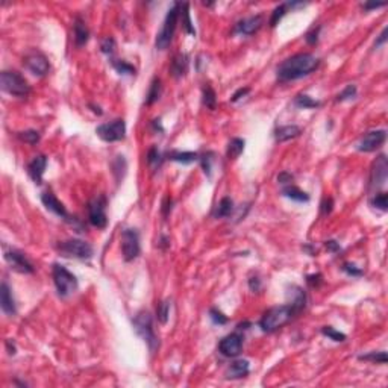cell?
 I'll list each match as a JSON object with an SVG mask.
<instances>
[{"label":"cell","mask_w":388,"mask_h":388,"mask_svg":"<svg viewBox=\"0 0 388 388\" xmlns=\"http://www.w3.org/2000/svg\"><path fill=\"white\" fill-rule=\"evenodd\" d=\"M320 65V59L313 53H297L291 58L282 61L276 68V76L279 82L297 81L311 74Z\"/></svg>","instance_id":"cell-1"},{"label":"cell","mask_w":388,"mask_h":388,"mask_svg":"<svg viewBox=\"0 0 388 388\" xmlns=\"http://www.w3.org/2000/svg\"><path fill=\"white\" fill-rule=\"evenodd\" d=\"M297 314H300V311L293 306L291 303L287 305H279V306H273L267 309L264 313V316L259 320V328L270 334V332H275L279 328H282L284 325H287L288 322H291Z\"/></svg>","instance_id":"cell-2"},{"label":"cell","mask_w":388,"mask_h":388,"mask_svg":"<svg viewBox=\"0 0 388 388\" xmlns=\"http://www.w3.org/2000/svg\"><path fill=\"white\" fill-rule=\"evenodd\" d=\"M181 5L182 3H175L169 11H167V15H166V20H164V24L160 30V33L157 35V41H155V46H157L158 50H166L173 36H175V32H176V26H178V20L181 17Z\"/></svg>","instance_id":"cell-3"},{"label":"cell","mask_w":388,"mask_h":388,"mask_svg":"<svg viewBox=\"0 0 388 388\" xmlns=\"http://www.w3.org/2000/svg\"><path fill=\"white\" fill-rule=\"evenodd\" d=\"M134 329L135 332L143 338V341L149 346L150 352H155L157 349L160 347V340L157 337V334H155V329H153V320H152V316L150 313L147 311H140L134 320Z\"/></svg>","instance_id":"cell-4"},{"label":"cell","mask_w":388,"mask_h":388,"mask_svg":"<svg viewBox=\"0 0 388 388\" xmlns=\"http://www.w3.org/2000/svg\"><path fill=\"white\" fill-rule=\"evenodd\" d=\"M52 278H53L58 296L62 297V299H65V297L71 296L73 293H76L77 287H79L76 276L71 273V271H68L64 265H61V264H53V267H52Z\"/></svg>","instance_id":"cell-5"},{"label":"cell","mask_w":388,"mask_h":388,"mask_svg":"<svg viewBox=\"0 0 388 388\" xmlns=\"http://www.w3.org/2000/svg\"><path fill=\"white\" fill-rule=\"evenodd\" d=\"M0 85H2V90L14 97H26L30 93V87L27 84V81L24 77L17 73V71H11V70H5L0 74Z\"/></svg>","instance_id":"cell-6"},{"label":"cell","mask_w":388,"mask_h":388,"mask_svg":"<svg viewBox=\"0 0 388 388\" xmlns=\"http://www.w3.org/2000/svg\"><path fill=\"white\" fill-rule=\"evenodd\" d=\"M58 252L65 258H76V259H90L93 256V246L84 240L70 238L61 241L56 246Z\"/></svg>","instance_id":"cell-7"},{"label":"cell","mask_w":388,"mask_h":388,"mask_svg":"<svg viewBox=\"0 0 388 388\" xmlns=\"http://www.w3.org/2000/svg\"><path fill=\"white\" fill-rule=\"evenodd\" d=\"M96 134L105 143L122 141L126 137V123L123 119H115L109 123H103V125L97 126Z\"/></svg>","instance_id":"cell-8"},{"label":"cell","mask_w":388,"mask_h":388,"mask_svg":"<svg viewBox=\"0 0 388 388\" xmlns=\"http://www.w3.org/2000/svg\"><path fill=\"white\" fill-rule=\"evenodd\" d=\"M140 234L137 229H125L122 232V253L125 261H134L140 255Z\"/></svg>","instance_id":"cell-9"},{"label":"cell","mask_w":388,"mask_h":388,"mask_svg":"<svg viewBox=\"0 0 388 388\" xmlns=\"http://www.w3.org/2000/svg\"><path fill=\"white\" fill-rule=\"evenodd\" d=\"M88 220L94 227L103 229L108 224L106 217V197L97 196L88 203Z\"/></svg>","instance_id":"cell-10"},{"label":"cell","mask_w":388,"mask_h":388,"mask_svg":"<svg viewBox=\"0 0 388 388\" xmlns=\"http://www.w3.org/2000/svg\"><path fill=\"white\" fill-rule=\"evenodd\" d=\"M23 64L32 74H35L38 77L46 76L50 70V64H49L47 56L41 52H36V50L27 53L23 59Z\"/></svg>","instance_id":"cell-11"},{"label":"cell","mask_w":388,"mask_h":388,"mask_svg":"<svg viewBox=\"0 0 388 388\" xmlns=\"http://www.w3.org/2000/svg\"><path fill=\"white\" fill-rule=\"evenodd\" d=\"M243 335L238 332H232L221 338L218 343V352L226 358H235L243 352Z\"/></svg>","instance_id":"cell-12"},{"label":"cell","mask_w":388,"mask_h":388,"mask_svg":"<svg viewBox=\"0 0 388 388\" xmlns=\"http://www.w3.org/2000/svg\"><path fill=\"white\" fill-rule=\"evenodd\" d=\"M5 259L6 262L11 265V268H14L15 271H18V273H23V275H32L35 268L32 265V262L26 258L24 253L15 250V249H11V250H5Z\"/></svg>","instance_id":"cell-13"},{"label":"cell","mask_w":388,"mask_h":388,"mask_svg":"<svg viewBox=\"0 0 388 388\" xmlns=\"http://www.w3.org/2000/svg\"><path fill=\"white\" fill-rule=\"evenodd\" d=\"M388 176V161L385 155H379L375 160L373 167H372V175H370V188L379 190L381 187L385 185Z\"/></svg>","instance_id":"cell-14"},{"label":"cell","mask_w":388,"mask_h":388,"mask_svg":"<svg viewBox=\"0 0 388 388\" xmlns=\"http://www.w3.org/2000/svg\"><path fill=\"white\" fill-rule=\"evenodd\" d=\"M387 140V131L385 129H378V131H370L367 132L358 143L357 149L360 152H375L376 149H379Z\"/></svg>","instance_id":"cell-15"},{"label":"cell","mask_w":388,"mask_h":388,"mask_svg":"<svg viewBox=\"0 0 388 388\" xmlns=\"http://www.w3.org/2000/svg\"><path fill=\"white\" fill-rule=\"evenodd\" d=\"M264 24V17L262 15H252V17H246L243 20H240L235 27H234V33H240V35H253L255 32H258L261 29V26Z\"/></svg>","instance_id":"cell-16"},{"label":"cell","mask_w":388,"mask_h":388,"mask_svg":"<svg viewBox=\"0 0 388 388\" xmlns=\"http://www.w3.org/2000/svg\"><path fill=\"white\" fill-rule=\"evenodd\" d=\"M41 202H43V205L46 206V209H49L50 212L56 214L58 217H61V218H64V220H70V218H71V217L68 215V212H67L64 203L56 199V196H55L52 191H46V193L41 194Z\"/></svg>","instance_id":"cell-17"},{"label":"cell","mask_w":388,"mask_h":388,"mask_svg":"<svg viewBox=\"0 0 388 388\" xmlns=\"http://www.w3.org/2000/svg\"><path fill=\"white\" fill-rule=\"evenodd\" d=\"M46 167H47V158L44 157V155H36V157L29 163L27 173L36 185H40L43 182Z\"/></svg>","instance_id":"cell-18"},{"label":"cell","mask_w":388,"mask_h":388,"mask_svg":"<svg viewBox=\"0 0 388 388\" xmlns=\"http://www.w3.org/2000/svg\"><path fill=\"white\" fill-rule=\"evenodd\" d=\"M0 306H2V311L9 317H14L17 314L15 300L6 282H2V285H0Z\"/></svg>","instance_id":"cell-19"},{"label":"cell","mask_w":388,"mask_h":388,"mask_svg":"<svg viewBox=\"0 0 388 388\" xmlns=\"http://www.w3.org/2000/svg\"><path fill=\"white\" fill-rule=\"evenodd\" d=\"M249 370H250V366H249L247 360H235L234 363H230L224 376H226V379H241L249 375Z\"/></svg>","instance_id":"cell-20"},{"label":"cell","mask_w":388,"mask_h":388,"mask_svg":"<svg viewBox=\"0 0 388 388\" xmlns=\"http://www.w3.org/2000/svg\"><path fill=\"white\" fill-rule=\"evenodd\" d=\"M73 33H74V43L77 47H82L88 43L90 30L85 24V21L81 17H76L73 23Z\"/></svg>","instance_id":"cell-21"},{"label":"cell","mask_w":388,"mask_h":388,"mask_svg":"<svg viewBox=\"0 0 388 388\" xmlns=\"http://www.w3.org/2000/svg\"><path fill=\"white\" fill-rule=\"evenodd\" d=\"M188 65H190V59H188V55L185 53H178L173 61H172V67H170V71L173 74V77H176V79H181V77H184L188 71Z\"/></svg>","instance_id":"cell-22"},{"label":"cell","mask_w":388,"mask_h":388,"mask_svg":"<svg viewBox=\"0 0 388 388\" xmlns=\"http://www.w3.org/2000/svg\"><path fill=\"white\" fill-rule=\"evenodd\" d=\"M300 134H302V128H300V126L287 125V126H279V128L275 131V138H276V141L284 143V141L297 138Z\"/></svg>","instance_id":"cell-23"},{"label":"cell","mask_w":388,"mask_h":388,"mask_svg":"<svg viewBox=\"0 0 388 388\" xmlns=\"http://www.w3.org/2000/svg\"><path fill=\"white\" fill-rule=\"evenodd\" d=\"M299 6H303V3H300V2H287V3H281L279 6H276L275 9H273V12H271V17H270V26L271 27H275L282 18H284V15L287 14V11L291 8H299Z\"/></svg>","instance_id":"cell-24"},{"label":"cell","mask_w":388,"mask_h":388,"mask_svg":"<svg viewBox=\"0 0 388 388\" xmlns=\"http://www.w3.org/2000/svg\"><path fill=\"white\" fill-rule=\"evenodd\" d=\"M167 157L170 161L181 163V164H191L194 161H199L200 155L196 152H179V150H172L167 153Z\"/></svg>","instance_id":"cell-25"},{"label":"cell","mask_w":388,"mask_h":388,"mask_svg":"<svg viewBox=\"0 0 388 388\" xmlns=\"http://www.w3.org/2000/svg\"><path fill=\"white\" fill-rule=\"evenodd\" d=\"M161 93H163V85H161V79L160 77H153V81L150 84V88L147 91V96H146V105L150 106L153 105L157 100H160L161 97Z\"/></svg>","instance_id":"cell-26"},{"label":"cell","mask_w":388,"mask_h":388,"mask_svg":"<svg viewBox=\"0 0 388 388\" xmlns=\"http://www.w3.org/2000/svg\"><path fill=\"white\" fill-rule=\"evenodd\" d=\"M282 194H284L285 197H288V199H291V200H294V202H300V203L309 202V194L305 193V191H302L300 188H297V187H294V185L285 187V188L282 190Z\"/></svg>","instance_id":"cell-27"},{"label":"cell","mask_w":388,"mask_h":388,"mask_svg":"<svg viewBox=\"0 0 388 388\" xmlns=\"http://www.w3.org/2000/svg\"><path fill=\"white\" fill-rule=\"evenodd\" d=\"M232 211H234V200H232L230 197H223L218 205L215 206L214 209V217L215 218H224V217H229L232 214Z\"/></svg>","instance_id":"cell-28"},{"label":"cell","mask_w":388,"mask_h":388,"mask_svg":"<svg viewBox=\"0 0 388 388\" xmlns=\"http://www.w3.org/2000/svg\"><path fill=\"white\" fill-rule=\"evenodd\" d=\"M244 140L241 138H232L227 144V150H226V157L229 160H237L240 155L244 150Z\"/></svg>","instance_id":"cell-29"},{"label":"cell","mask_w":388,"mask_h":388,"mask_svg":"<svg viewBox=\"0 0 388 388\" xmlns=\"http://www.w3.org/2000/svg\"><path fill=\"white\" fill-rule=\"evenodd\" d=\"M202 102H203V105H205L208 109H215L217 97H215L214 88H212L209 84H206V85L202 88Z\"/></svg>","instance_id":"cell-30"},{"label":"cell","mask_w":388,"mask_h":388,"mask_svg":"<svg viewBox=\"0 0 388 388\" xmlns=\"http://www.w3.org/2000/svg\"><path fill=\"white\" fill-rule=\"evenodd\" d=\"M181 17H182V24H184L185 32L190 33V35H196V29H194L191 17H190V5L188 3L181 5Z\"/></svg>","instance_id":"cell-31"},{"label":"cell","mask_w":388,"mask_h":388,"mask_svg":"<svg viewBox=\"0 0 388 388\" xmlns=\"http://www.w3.org/2000/svg\"><path fill=\"white\" fill-rule=\"evenodd\" d=\"M294 105L302 109H313V108H319L322 103L319 100H314L313 97H309L308 94H299L294 99Z\"/></svg>","instance_id":"cell-32"},{"label":"cell","mask_w":388,"mask_h":388,"mask_svg":"<svg viewBox=\"0 0 388 388\" xmlns=\"http://www.w3.org/2000/svg\"><path fill=\"white\" fill-rule=\"evenodd\" d=\"M170 306H172L170 300H163V302L158 303V306H157V319H158L160 323H163V325L167 323L169 314H170Z\"/></svg>","instance_id":"cell-33"},{"label":"cell","mask_w":388,"mask_h":388,"mask_svg":"<svg viewBox=\"0 0 388 388\" xmlns=\"http://www.w3.org/2000/svg\"><path fill=\"white\" fill-rule=\"evenodd\" d=\"M18 140H21L23 143H27L30 146H35L38 141H40L41 135L38 131H33V129H27V131H23V132H18L17 134Z\"/></svg>","instance_id":"cell-34"},{"label":"cell","mask_w":388,"mask_h":388,"mask_svg":"<svg viewBox=\"0 0 388 388\" xmlns=\"http://www.w3.org/2000/svg\"><path fill=\"white\" fill-rule=\"evenodd\" d=\"M112 67L115 68L119 74H135V67L126 61H120V59H112L111 61Z\"/></svg>","instance_id":"cell-35"},{"label":"cell","mask_w":388,"mask_h":388,"mask_svg":"<svg viewBox=\"0 0 388 388\" xmlns=\"http://www.w3.org/2000/svg\"><path fill=\"white\" fill-rule=\"evenodd\" d=\"M322 334L326 335L329 340H332V341H335V343H343V341L346 340V334L337 331V329L332 328V326H323V328H322Z\"/></svg>","instance_id":"cell-36"},{"label":"cell","mask_w":388,"mask_h":388,"mask_svg":"<svg viewBox=\"0 0 388 388\" xmlns=\"http://www.w3.org/2000/svg\"><path fill=\"white\" fill-rule=\"evenodd\" d=\"M370 205L376 209L381 211H387L388 208V197H387V193H378L375 194V197L370 200Z\"/></svg>","instance_id":"cell-37"},{"label":"cell","mask_w":388,"mask_h":388,"mask_svg":"<svg viewBox=\"0 0 388 388\" xmlns=\"http://www.w3.org/2000/svg\"><path fill=\"white\" fill-rule=\"evenodd\" d=\"M161 161H163V157H161L158 147H150L149 152H147V163H149V166L160 167Z\"/></svg>","instance_id":"cell-38"},{"label":"cell","mask_w":388,"mask_h":388,"mask_svg":"<svg viewBox=\"0 0 388 388\" xmlns=\"http://www.w3.org/2000/svg\"><path fill=\"white\" fill-rule=\"evenodd\" d=\"M358 358L361 361H372V363H379V364H385L388 360L385 352H372L369 355H360Z\"/></svg>","instance_id":"cell-39"},{"label":"cell","mask_w":388,"mask_h":388,"mask_svg":"<svg viewBox=\"0 0 388 388\" xmlns=\"http://www.w3.org/2000/svg\"><path fill=\"white\" fill-rule=\"evenodd\" d=\"M357 87L355 85H347L338 96H337V102H346V100H351V99H355L357 97Z\"/></svg>","instance_id":"cell-40"},{"label":"cell","mask_w":388,"mask_h":388,"mask_svg":"<svg viewBox=\"0 0 388 388\" xmlns=\"http://www.w3.org/2000/svg\"><path fill=\"white\" fill-rule=\"evenodd\" d=\"M214 157V153L212 152H206V153H203L202 157L199 158V161L202 163V167H203V172H205V175L209 178L211 176V169H212V158Z\"/></svg>","instance_id":"cell-41"},{"label":"cell","mask_w":388,"mask_h":388,"mask_svg":"<svg viewBox=\"0 0 388 388\" xmlns=\"http://www.w3.org/2000/svg\"><path fill=\"white\" fill-rule=\"evenodd\" d=\"M341 270L346 271V273H347L349 276H352V278H360V276H363V273H364V271H363L360 267H357V265L352 264V262H344L343 267H341Z\"/></svg>","instance_id":"cell-42"},{"label":"cell","mask_w":388,"mask_h":388,"mask_svg":"<svg viewBox=\"0 0 388 388\" xmlns=\"http://www.w3.org/2000/svg\"><path fill=\"white\" fill-rule=\"evenodd\" d=\"M209 319L212 320L214 325H226L229 322V319L221 311H218L217 308H211L209 309Z\"/></svg>","instance_id":"cell-43"},{"label":"cell","mask_w":388,"mask_h":388,"mask_svg":"<svg viewBox=\"0 0 388 388\" xmlns=\"http://www.w3.org/2000/svg\"><path fill=\"white\" fill-rule=\"evenodd\" d=\"M100 50L105 53V55H112L114 50H115V40L112 36H106L102 40L100 43Z\"/></svg>","instance_id":"cell-44"},{"label":"cell","mask_w":388,"mask_h":388,"mask_svg":"<svg viewBox=\"0 0 388 388\" xmlns=\"http://www.w3.org/2000/svg\"><path fill=\"white\" fill-rule=\"evenodd\" d=\"M306 284L311 288H319L323 284V276L322 273H314V275H308L306 276Z\"/></svg>","instance_id":"cell-45"},{"label":"cell","mask_w":388,"mask_h":388,"mask_svg":"<svg viewBox=\"0 0 388 388\" xmlns=\"http://www.w3.org/2000/svg\"><path fill=\"white\" fill-rule=\"evenodd\" d=\"M319 33H320V26L313 27L311 30H309V32L306 33V36H305L306 43H308V44H311V46L317 44V41H319Z\"/></svg>","instance_id":"cell-46"},{"label":"cell","mask_w":388,"mask_h":388,"mask_svg":"<svg viewBox=\"0 0 388 388\" xmlns=\"http://www.w3.org/2000/svg\"><path fill=\"white\" fill-rule=\"evenodd\" d=\"M332 209H334V200H332L331 197L323 199V202H322V205H320V212H322V215L331 214Z\"/></svg>","instance_id":"cell-47"},{"label":"cell","mask_w":388,"mask_h":388,"mask_svg":"<svg viewBox=\"0 0 388 388\" xmlns=\"http://www.w3.org/2000/svg\"><path fill=\"white\" fill-rule=\"evenodd\" d=\"M249 93H250V88H249V87L240 88V90H237V91L234 93V96H232V97H230V102H232V103H235V102H238L240 99L246 97V96H247Z\"/></svg>","instance_id":"cell-48"},{"label":"cell","mask_w":388,"mask_h":388,"mask_svg":"<svg viewBox=\"0 0 388 388\" xmlns=\"http://www.w3.org/2000/svg\"><path fill=\"white\" fill-rule=\"evenodd\" d=\"M325 247H326L331 253H338V252H341V246H340V243H337L335 240H328V241H325Z\"/></svg>","instance_id":"cell-49"},{"label":"cell","mask_w":388,"mask_h":388,"mask_svg":"<svg viewBox=\"0 0 388 388\" xmlns=\"http://www.w3.org/2000/svg\"><path fill=\"white\" fill-rule=\"evenodd\" d=\"M293 179H294V176H293L291 173H288V172H282V173H279V176H278V182L282 184V185H287V184L293 182Z\"/></svg>","instance_id":"cell-50"},{"label":"cell","mask_w":388,"mask_h":388,"mask_svg":"<svg viewBox=\"0 0 388 388\" xmlns=\"http://www.w3.org/2000/svg\"><path fill=\"white\" fill-rule=\"evenodd\" d=\"M249 288L253 291V293H258L261 290V279L258 276H252L249 279Z\"/></svg>","instance_id":"cell-51"},{"label":"cell","mask_w":388,"mask_h":388,"mask_svg":"<svg viewBox=\"0 0 388 388\" xmlns=\"http://www.w3.org/2000/svg\"><path fill=\"white\" fill-rule=\"evenodd\" d=\"M172 202H173V200H172L170 196H167V197L164 199V202H163V208H161L164 217H169V214H170V211H172Z\"/></svg>","instance_id":"cell-52"},{"label":"cell","mask_w":388,"mask_h":388,"mask_svg":"<svg viewBox=\"0 0 388 388\" xmlns=\"http://www.w3.org/2000/svg\"><path fill=\"white\" fill-rule=\"evenodd\" d=\"M387 32H388V30H387V27H385V29L382 30V33L379 35V38H378V40H376V43H375V46H376V47L382 46V44H384V43L387 41Z\"/></svg>","instance_id":"cell-53"},{"label":"cell","mask_w":388,"mask_h":388,"mask_svg":"<svg viewBox=\"0 0 388 388\" xmlns=\"http://www.w3.org/2000/svg\"><path fill=\"white\" fill-rule=\"evenodd\" d=\"M385 3H364L363 8L364 11H370V9H378V8H384Z\"/></svg>","instance_id":"cell-54"},{"label":"cell","mask_w":388,"mask_h":388,"mask_svg":"<svg viewBox=\"0 0 388 388\" xmlns=\"http://www.w3.org/2000/svg\"><path fill=\"white\" fill-rule=\"evenodd\" d=\"M90 108H91V111H93L94 114H97V115H102V114H103V111L100 109V106H96V105L90 103Z\"/></svg>","instance_id":"cell-55"},{"label":"cell","mask_w":388,"mask_h":388,"mask_svg":"<svg viewBox=\"0 0 388 388\" xmlns=\"http://www.w3.org/2000/svg\"><path fill=\"white\" fill-rule=\"evenodd\" d=\"M6 346H8V349H9V355H15V346L12 344V347H11V341H6Z\"/></svg>","instance_id":"cell-56"}]
</instances>
